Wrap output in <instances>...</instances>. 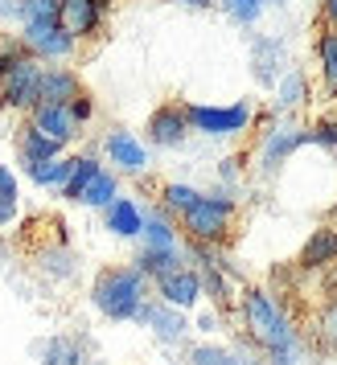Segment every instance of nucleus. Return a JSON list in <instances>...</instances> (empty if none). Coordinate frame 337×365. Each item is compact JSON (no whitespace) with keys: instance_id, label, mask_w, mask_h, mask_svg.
<instances>
[{"instance_id":"nucleus-1","label":"nucleus","mask_w":337,"mask_h":365,"mask_svg":"<svg viewBox=\"0 0 337 365\" xmlns=\"http://www.w3.org/2000/svg\"><path fill=\"white\" fill-rule=\"evenodd\" d=\"M238 312H243V324H247L251 345L263 349L271 365H296V336H292V324L284 320V312L276 308V299H271L268 292L247 287L243 299H238Z\"/></svg>"},{"instance_id":"nucleus-3","label":"nucleus","mask_w":337,"mask_h":365,"mask_svg":"<svg viewBox=\"0 0 337 365\" xmlns=\"http://www.w3.org/2000/svg\"><path fill=\"white\" fill-rule=\"evenodd\" d=\"M231 217H235V201L226 193H202L181 214V230L198 247H218L222 238L231 234Z\"/></svg>"},{"instance_id":"nucleus-23","label":"nucleus","mask_w":337,"mask_h":365,"mask_svg":"<svg viewBox=\"0 0 337 365\" xmlns=\"http://www.w3.org/2000/svg\"><path fill=\"white\" fill-rule=\"evenodd\" d=\"M99 173H103V165L95 160V156H74V173H70L66 189H62V197H66V201H79V197H83V189L95 181Z\"/></svg>"},{"instance_id":"nucleus-35","label":"nucleus","mask_w":337,"mask_h":365,"mask_svg":"<svg viewBox=\"0 0 337 365\" xmlns=\"http://www.w3.org/2000/svg\"><path fill=\"white\" fill-rule=\"evenodd\" d=\"M321 21L329 29H337V0H321Z\"/></svg>"},{"instance_id":"nucleus-15","label":"nucleus","mask_w":337,"mask_h":365,"mask_svg":"<svg viewBox=\"0 0 337 365\" xmlns=\"http://www.w3.org/2000/svg\"><path fill=\"white\" fill-rule=\"evenodd\" d=\"M107 230L119 234V238H136V234L144 230V210L132 197H116L107 205Z\"/></svg>"},{"instance_id":"nucleus-26","label":"nucleus","mask_w":337,"mask_h":365,"mask_svg":"<svg viewBox=\"0 0 337 365\" xmlns=\"http://www.w3.org/2000/svg\"><path fill=\"white\" fill-rule=\"evenodd\" d=\"M271 66H280V41L259 37L255 41V74H259V83H276V70Z\"/></svg>"},{"instance_id":"nucleus-31","label":"nucleus","mask_w":337,"mask_h":365,"mask_svg":"<svg viewBox=\"0 0 337 365\" xmlns=\"http://www.w3.org/2000/svg\"><path fill=\"white\" fill-rule=\"evenodd\" d=\"M304 78L301 74H284V83H280V107H296V103H304Z\"/></svg>"},{"instance_id":"nucleus-19","label":"nucleus","mask_w":337,"mask_h":365,"mask_svg":"<svg viewBox=\"0 0 337 365\" xmlns=\"http://www.w3.org/2000/svg\"><path fill=\"white\" fill-rule=\"evenodd\" d=\"M304 140H308V132H301V128H276L268 135V148H263V168H276L284 156H292L301 148Z\"/></svg>"},{"instance_id":"nucleus-21","label":"nucleus","mask_w":337,"mask_h":365,"mask_svg":"<svg viewBox=\"0 0 337 365\" xmlns=\"http://www.w3.org/2000/svg\"><path fill=\"white\" fill-rule=\"evenodd\" d=\"M317 62H321V78H325V86L337 95V29H321L317 34Z\"/></svg>"},{"instance_id":"nucleus-14","label":"nucleus","mask_w":337,"mask_h":365,"mask_svg":"<svg viewBox=\"0 0 337 365\" xmlns=\"http://www.w3.org/2000/svg\"><path fill=\"white\" fill-rule=\"evenodd\" d=\"M337 263V230L329 226H321V230L308 234V242L301 250V267L304 271H317V267H329Z\"/></svg>"},{"instance_id":"nucleus-20","label":"nucleus","mask_w":337,"mask_h":365,"mask_svg":"<svg viewBox=\"0 0 337 365\" xmlns=\"http://www.w3.org/2000/svg\"><path fill=\"white\" fill-rule=\"evenodd\" d=\"M136 267H140V271L156 283L161 275L177 271V267H186V259H181V250H152V247H144L140 255H136Z\"/></svg>"},{"instance_id":"nucleus-4","label":"nucleus","mask_w":337,"mask_h":365,"mask_svg":"<svg viewBox=\"0 0 337 365\" xmlns=\"http://www.w3.org/2000/svg\"><path fill=\"white\" fill-rule=\"evenodd\" d=\"M41 58L21 53L13 58V66H4L0 78V107H17V111H34L41 103Z\"/></svg>"},{"instance_id":"nucleus-34","label":"nucleus","mask_w":337,"mask_h":365,"mask_svg":"<svg viewBox=\"0 0 337 365\" xmlns=\"http://www.w3.org/2000/svg\"><path fill=\"white\" fill-rule=\"evenodd\" d=\"M70 115H74V123H79V128H83V123H91V115H95V103H91V95H86V91L70 103Z\"/></svg>"},{"instance_id":"nucleus-8","label":"nucleus","mask_w":337,"mask_h":365,"mask_svg":"<svg viewBox=\"0 0 337 365\" xmlns=\"http://www.w3.org/2000/svg\"><path fill=\"white\" fill-rule=\"evenodd\" d=\"M149 144L152 148H177L181 140H186L189 132V115H186V107H177V103H161L156 111L149 115Z\"/></svg>"},{"instance_id":"nucleus-16","label":"nucleus","mask_w":337,"mask_h":365,"mask_svg":"<svg viewBox=\"0 0 337 365\" xmlns=\"http://www.w3.org/2000/svg\"><path fill=\"white\" fill-rule=\"evenodd\" d=\"M62 140H54V135H46L41 128H34V123H25V132H21V160L25 165H37V160H54V156H62Z\"/></svg>"},{"instance_id":"nucleus-27","label":"nucleus","mask_w":337,"mask_h":365,"mask_svg":"<svg viewBox=\"0 0 337 365\" xmlns=\"http://www.w3.org/2000/svg\"><path fill=\"white\" fill-rule=\"evenodd\" d=\"M202 197V193H198V189H189V185H177V181H168L165 189H161V205H165L168 214H186L189 205H193V201Z\"/></svg>"},{"instance_id":"nucleus-17","label":"nucleus","mask_w":337,"mask_h":365,"mask_svg":"<svg viewBox=\"0 0 337 365\" xmlns=\"http://www.w3.org/2000/svg\"><path fill=\"white\" fill-rule=\"evenodd\" d=\"M144 247L152 250H181L177 247V226L168 222V210H144Z\"/></svg>"},{"instance_id":"nucleus-37","label":"nucleus","mask_w":337,"mask_h":365,"mask_svg":"<svg viewBox=\"0 0 337 365\" xmlns=\"http://www.w3.org/2000/svg\"><path fill=\"white\" fill-rule=\"evenodd\" d=\"M177 4H189V9H210L214 0H177Z\"/></svg>"},{"instance_id":"nucleus-5","label":"nucleus","mask_w":337,"mask_h":365,"mask_svg":"<svg viewBox=\"0 0 337 365\" xmlns=\"http://www.w3.org/2000/svg\"><path fill=\"white\" fill-rule=\"evenodd\" d=\"M189 128L202 135H238L251 123V103H235V107H206V103H186Z\"/></svg>"},{"instance_id":"nucleus-2","label":"nucleus","mask_w":337,"mask_h":365,"mask_svg":"<svg viewBox=\"0 0 337 365\" xmlns=\"http://www.w3.org/2000/svg\"><path fill=\"white\" fill-rule=\"evenodd\" d=\"M91 299L107 320H136L149 304V275L140 267H107L91 287Z\"/></svg>"},{"instance_id":"nucleus-29","label":"nucleus","mask_w":337,"mask_h":365,"mask_svg":"<svg viewBox=\"0 0 337 365\" xmlns=\"http://www.w3.org/2000/svg\"><path fill=\"white\" fill-rule=\"evenodd\" d=\"M222 9H226L238 25H255V21H259V13L268 9V0H222Z\"/></svg>"},{"instance_id":"nucleus-10","label":"nucleus","mask_w":337,"mask_h":365,"mask_svg":"<svg viewBox=\"0 0 337 365\" xmlns=\"http://www.w3.org/2000/svg\"><path fill=\"white\" fill-rule=\"evenodd\" d=\"M103 148H107V156H111V165H116L119 173H144V168H149V148H144L132 132H124V128L107 132Z\"/></svg>"},{"instance_id":"nucleus-32","label":"nucleus","mask_w":337,"mask_h":365,"mask_svg":"<svg viewBox=\"0 0 337 365\" xmlns=\"http://www.w3.org/2000/svg\"><path fill=\"white\" fill-rule=\"evenodd\" d=\"M308 140H317V144H325V148H337V115L317 119V123L308 128Z\"/></svg>"},{"instance_id":"nucleus-6","label":"nucleus","mask_w":337,"mask_h":365,"mask_svg":"<svg viewBox=\"0 0 337 365\" xmlns=\"http://www.w3.org/2000/svg\"><path fill=\"white\" fill-rule=\"evenodd\" d=\"M21 41H25V50L41 58V62H58V58H70L74 53V37L62 29V21H29V25H21Z\"/></svg>"},{"instance_id":"nucleus-22","label":"nucleus","mask_w":337,"mask_h":365,"mask_svg":"<svg viewBox=\"0 0 337 365\" xmlns=\"http://www.w3.org/2000/svg\"><path fill=\"white\" fill-rule=\"evenodd\" d=\"M119 197V181H116V173H107V168H103L99 177H95V181L86 185L83 189V205H91V210H107V205H111V201Z\"/></svg>"},{"instance_id":"nucleus-30","label":"nucleus","mask_w":337,"mask_h":365,"mask_svg":"<svg viewBox=\"0 0 337 365\" xmlns=\"http://www.w3.org/2000/svg\"><path fill=\"white\" fill-rule=\"evenodd\" d=\"M317 336L325 341V349L329 353H337V299L321 312V320H317Z\"/></svg>"},{"instance_id":"nucleus-11","label":"nucleus","mask_w":337,"mask_h":365,"mask_svg":"<svg viewBox=\"0 0 337 365\" xmlns=\"http://www.w3.org/2000/svg\"><path fill=\"white\" fill-rule=\"evenodd\" d=\"M140 324H149L161 341H181L186 336V316H181V308H173V304H165V299H149L144 308H140V316H136Z\"/></svg>"},{"instance_id":"nucleus-13","label":"nucleus","mask_w":337,"mask_h":365,"mask_svg":"<svg viewBox=\"0 0 337 365\" xmlns=\"http://www.w3.org/2000/svg\"><path fill=\"white\" fill-rule=\"evenodd\" d=\"M79 95H83V83H79L74 70H66V66L41 70V103H62V107H70Z\"/></svg>"},{"instance_id":"nucleus-25","label":"nucleus","mask_w":337,"mask_h":365,"mask_svg":"<svg viewBox=\"0 0 337 365\" xmlns=\"http://www.w3.org/2000/svg\"><path fill=\"white\" fill-rule=\"evenodd\" d=\"M46 365H86V353L79 341H70V336H54L50 345H46Z\"/></svg>"},{"instance_id":"nucleus-36","label":"nucleus","mask_w":337,"mask_h":365,"mask_svg":"<svg viewBox=\"0 0 337 365\" xmlns=\"http://www.w3.org/2000/svg\"><path fill=\"white\" fill-rule=\"evenodd\" d=\"M222 365H263V361H255L251 353H226V357H222Z\"/></svg>"},{"instance_id":"nucleus-7","label":"nucleus","mask_w":337,"mask_h":365,"mask_svg":"<svg viewBox=\"0 0 337 365\" xmlns=\"http://www.w3.org/2000/svg\"><path fill=\"white\" fill-rule=\"evenodd\" d=\"M206 283H202V271H193V267H177V271H168V275H161L156 279V296L165 299V304H173V308H193L198 299H202Z\"/></svg>"},{"instance_id":"nucleus-12","label":"nucleus","mask_w":337,"mask_h":365,"mask_svg":"<svg viewBox=\"0 0 337 365\" xmlns=\"http://www.w3.org/2000/svg\"><path fill=\"white\" fill-rule=\"evenodd\" d=\"M29 123L41 128L46 135H54V140H62V144H70L79 135V123L70 115V107H62V103H37L29 111Z\"/></svg>"},{"instance_id":"nucleus-9","label":"nucleus","mask_w":337,"mask_h":365,"mask_svg":"<svg viewBox=\"0 0 337 365\" xmlns=\"http://www.w3.org/2000/svg\"><path fill=\"white\" fill-rule=\"evenodd\" d=\"M103 13H107V0H62V29H66L74 41H83V37H95L103 25Z\"/></svg>"},{"instance_id":"nucleus-33","label":"nucleus","mask_w":337,"mask_h":365,"mask_svg":"<svg viewBox=\"0 0 337 365\" xmlns=\"http://www.w3.org/2000/svg\"><path fill=\"white\" fill-rule=\"evenodd\" d=\"M222 357H226V349H218V345H193L189 349V365H222Z\"/></svg>"},{"instance_id":"nucleus-24","label":"nucleus","mask_w":337,"mask_h":365,"mask_svg":"<svg viewBox=\"0 0 337 365\" xmlns=\"http://www.w3.org/2000/svg\"><path fill=\"white\" fill-rule=\"evenodd\" d=\"M17 210H21L17 177H13V168H4V165H0V226H13Z\"/></svg>"},{"instance_id":"nucleus-28","label":"nucleus","mask_w":337,"mask_h":365,"mask_svg":"<svg viewBox=\"0 0 337 365\" xmlns=\"http://www.w3.org/2000/svg\"><path fill=\"white\" fill-rule=\"evenodd\" d=\"M58 13H62V0H17L21 25H29V21H58Z\"/></svg>"},{"instance_id":"nucleus-18","label":"nucleus","mask_w":337,"mask_h":365,"mask_svg":"<svg viewBox=\"0 0 337 365\" xmlns=\"http://www.w3.org/2000/svg\"><path fill=\"white\" fill-rule=\"evenodd\" d=\"M29 168V177H34L41 189H66L70 173H74V156H54V160H37V165H25Z\"/></svg>"}]
</instances>
